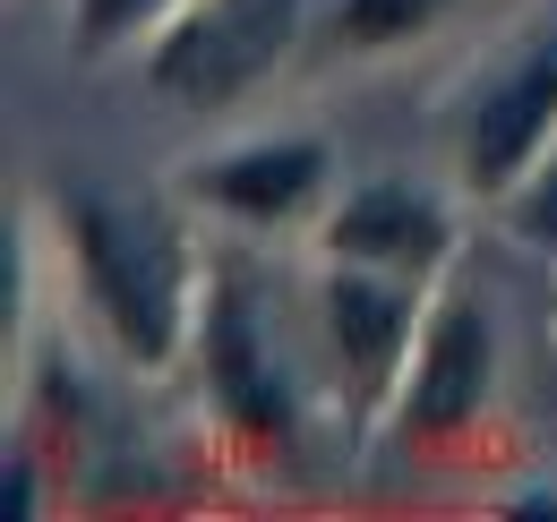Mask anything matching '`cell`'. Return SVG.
Listing matches in <instances>:
<instances>
[{
    "mask_svg": "<svg viewBox=\"0 0 557 522\" xmlns=\"http://www.w3.org/2000/svg\"><path fill=\"white\" fill-rule=\"evenodd\" d=\"M70 258L86 274V300L103 309V326L121 334V351L154 369L172 351V326H181V283H172L163 240H146L103 197H70Z\"/></svg>",
    "mask_w": 557,
    "mask_h": 522,
    "instance_id": "1",
    "label": "cell"
},
{
    "mask_svg": "<svg viewBox=\"0 0 557 522\" xmlns=\"http://www.w3.org/2000/svg\"><path fill=\"white\" fill-rule=\"evenodd\" d=\"M292 17H300V0H198V9H181V26L154 44V95L198 103V112L249 95L283 61Z\"/></svg>",
    "mask_w": 557,
    "mask_h": 522,
    "instance_id": "2",
    "label": "cell"
},
{
    "mask_svg": "<svg viewBox=\"0 0 557 522\" xmlns=\"http://www.w3.org/2000/svg\"><path fill=\"white\" fill-rule=\"evenodd\" d=\"M412 274H386V265H344L326 274V334H335V360H344V394L351 411H377L395 369L412 360Z\"/></svg>",
    "mask_w": 557,
    "mask_h": 522,
    "instance_id": "3",
    "label": "cell"
},
{
    "mask_svg": "<svg viewBox=\"0 0 557 522\" xmlns=\"http://www.w3.org/2000/svg\"><path fill=\"white\" fill-rule=\"evenodd\" d=\"M481 394H488V326H481V309H472V300H446V309L429 318V334H420V351H412L404 437L437 446V437L472 428Z\"/></svg>",
    "mask_w": 557,
    "mask_h": 522,
    "instance_id": "4",
    "label": "cell"
},
{
    "mask_svg": "<svg viewBox=\"0 0 557 522\" xmlns=\"http://www.w3.org/2000/svg\"><path fill=\"white\" fill-rule=\"evenodd\" d=\"M549 129H557V35L541 52H523V69L497 77L481 112H472V189H515L541 154H549Z\"/></svg>",
    "mask_w": 557,
    "mask_h": 522,
    "instance_id": "5",
    "label": "cell"
},
{
    "mask_svg": "<svg viewBox=\"0 0 557 522\" xmlns=\"http://www.w3.org/2000/svg\"><path fill=\"white\" fill-rule=\"evenodd\" d=\"M207 386L214 411L240 428V437H283V394L267 377V343H258V318L240 300V283H214L207 291Z\"/></svg>",
    "mask_w": 557,
    "mask_h": 522,
    "instance_id": "6",
    "label": "cell"
},
{
    "mask_svg": "<svg viewBox=\"0 0 557 522\" xmlns=\"http://www.w3.org/2000/svg\"><path fill=\"white\" fill-rule=\"evenodd\" d=\"M318 181H326V146L318 137H275V146H249L232 163H207L198 197L223 206V214H249V223H283L318 197Z\"/></svg>",
    "mask_w": 557,
    "mask_h": 522,
    "instance_id": "7",
    "label": "cell"
},
{
    "mask_svg": "<svg viewBox=\"0 0 557 522\" xmlns=\"http://www.w3.org/2000/svg\"><path fill=\"white\" fill-rule=\"evenodd\" d=\"M326 249L344 265H386V274H420L446 258V223L420 206L412 189H360L326 223Z\"/></svg>",
    "mask_w": 557,
    "mask_h": 522,
    "instance_id": "8",
    "label": "cell"
},
{
    "mask_svg": "<svg viewBox=\"0 0 557 522\" xmlns=\"http://www.w3.org/2000/svg\"><path fill=\"white\" fill-rule=\"evenodd\" d=\"M437 9H455V0H335V44H351V52L404 44V35H420Z\"/></svg>",
    "mask_w": 557,
    "mask_h": 522,
    "instance_id": "9",
    "label": "cell"
},
{
    "mask_svg": "<svg viewBox=\"0 0 557 522\" xmlns=\"http://www.w3.org/2000/svg\"><path fill=\"white\" fill-rule=\"evenodd\" d=\"M515 240H532L541 258H557V146L541 154V172L515 189Z\"/></svg>",
    "mask_w": 557,
    "mask_h": 522,
    "instance_id": "10",
    "label": "cell"
},
{
    "mask_svg": "<svg viewBox=\"0 0 557 522\" xmlns=\"http://www.w3.org/2000/svg\"><path fill=\"white\" fill-rule=\"evenodd\" d=\"M163 0H77V44L86 52H103L112 35H129V26H146Z\"/></svg>",
    "mask_w": 557,
    "mask_h": 522,
    "instance_id": "11",
    "label": "cell"
},
{
    "mask_svg": "<svg viewBox=\"0 0 557 522\" xmlns=\"http://www.w3.org/2000/svg\"><path fill=\"white\" fill-rule=\"evenodd\" d=\"M26 506H35V471H26V462H9V514H26Z\"/></svg>",
    "mask_w": 557,
    "mask_h": 522,
    "instance_id": "12",
    "label": "cell"
},
{
    "mask_svg": "<svg viewBox=\"0 0 557 522\" xmlns=\"http://www.w3.org/2000/svg\"><path fill=\"white\" fill-rule=\"evenodd\" d=\"M523 514H532V522H557V497H523Z\"/></svg>",
    "mask_w": 557,
    "mask_h": 522,
    "instance_id": "13",
    "label": "cell"
}]
</instances>
